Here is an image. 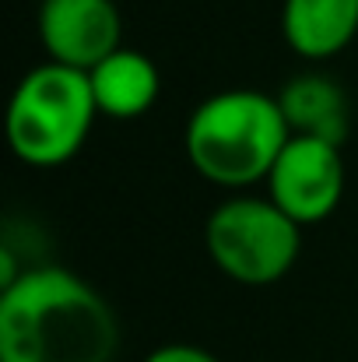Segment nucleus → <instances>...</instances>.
<instances>
[{
  "label": "nucleus",
  "instance_id": "f03ea898",
  "mask_svg": "<svg viewBox=\"0 0 358 362\" xmlns=\"http://www.w3.org/2000/svg\"><path fill=\"white\" fill-rule=\"evenodd\" d=\"M292 127L278 95L229 88L208 95L186 120L183 148L190 165L215 187L242 190L263 183L274 158L288 144Z\"/></svg>",
  "mask_w": 358,
  "mask_h": 362
},
{
  "label": "nucleus",
  "instance_id": "9d476101",
  "mask_svg": "<svg viewBox=\"0 0 358 362\" xmlns=\"http://www.w3.org/2000/svg\"><path fill=\"white\" fill-rule=\"evenodd\" d=\"M144 362H222L201 345H186V341H172V345H158L155 352H148Z\"/></svg>",
  "mask_w": 358,
  "mask_h": 362
},
{
  "label": "nucleus",
  "instance_id": "423d86ee",
  "mask_svg": "<svg viewBox=\"0 0 358 362\" xmlns=\"http://www.w3.org/2000/svg\"><path fill=\"white\" fill-rule=\"evenodd\" d=\"M39 39L49 60L92 71L119 49L123 21L113 0H42Z\"/></svg>",
  "mask_w": 358,
  "mask_h": 362
},
{
  "label": "nucleus",
  "instance_id": "f257e3e1",
  "mask_svg": "<svg viewBox=\"0 0 358 362\" xmlns=\"http://www.w3.org/2000/svg\"><path fill=\"white\" fill-rule=\"evenodd\" d=\"M119 320L102 292L60 264L0 288V362H113Z\"/></svg>",
  "mask_w": 358,
  "mask_h": 362
},
{
  "label": "nucleus",
  "instance_id": "20e7f679",
  "mask_svg": "<svg viewBox=\"0 0 358 362\" xmlns=\"http://www.w3.org/2000/svg\"><path fill=\"white\" fill-rule=\"evenodd\" d=\"M204 243L225 278L263 288L281 281L295 267L302 250V226L267 194H236L208 215Z\"/></svg>",
  "mask_w": 358,
  "mask_h": 362
},
{
  "label": "nucleus",
  "instance_id": "7ed1b4c3",
  "mask_svg": "<svg viewBox=\"0 0 358 362\" xmlns=\"http://www.w3.org/2000/svg\"><path fill=\"white\" fill-rule=\"evenodd\" d=\"M99 117L88 71L46 60L32 67L7 106V144L32 169L71 162Z\"/></svg>",
  "mask_w": 358,
  "mask_h": 362
},
{
  "label": "nucleus",
  "instance_id": "39448f33",
  "mask_svg": "<svg viewBox=\"0 0 358 362\" xmlns=\"http://www.w3.org/2000/svg\"><path fill=\"white\" fill-rule=\"evenodd\" d=\"M267 197L288 211L302 229L330 218L345 197V158L341 144L292 134L267 173Z\"/></svg>",
  "mask_w": 358,
  "mask_h": 362
},
{
  "label": "nucleus",
  "instance_id": "1a4fd4ad",
  "mask_svg": "<svg viewBox=\"0 0 358 362\" xmlns=\"http://www.w3.org/2000/svg\"><path fill=\"white\" fill-rule=\"evenodd\" d=\"M278 103L292 134H309L334 144L348 137V95L327 74H316V71L295 74L278 92Z\"/></svg>",
  "mask_w": 358,
  "mask_h": 362
},
{
  "label": "nucleus",
  "instance_id": "0eeeda50",
  "mask_svg": "<svg viewBox=\"0 0 358 362\" xmlns=\"http://www.w3.org/2000/svg\"><path fill=\"white\" fill-rule=\"evenodd\" d=\"M281 35L302 60H330L358 35V0H285Z\"/></svg>",
  "mask_w": 358,
  "mask_h": 362
},
{
  "label": "nucleus",
  "instance_id": "6e6552de",
  "mask_svg": "<svg viewBox=\"0 0 358 362\" xmlns=\"http://www.w3.org/2000/svg\"><path fill=\"white\" fill-rule=\"evenodd\" d=\"M88 78H92L99 117H109V120L144 117L162 92L158 67L141 49H123V46L106 60H99L88 71Z\"/></svg>",
  "mask_w": 358,
  "mask_h": 362
}]
</instances>
